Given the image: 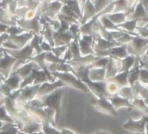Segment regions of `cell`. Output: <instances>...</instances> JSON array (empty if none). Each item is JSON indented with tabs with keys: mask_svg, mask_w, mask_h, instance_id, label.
Wrapping results in <instances>:
<instances>
[{
	"mask_svg": "<svg viewBox=\"0 0 148 134\" xmlns=\"http://www.w3.org/2000/svg\"><path fill=\"white\" fill-rule=\"evenodd\" d=\"M16 61L17 60L15 57L11 56L4 51L3 55L0 59V75L3 77V80L7 79L10 76L14 64Z\"/></svg>",
	"mask_w": 148,
	"mask_h": 134,
	"instance_id": "6",
	"label": "cell"
},
{
	"mask_svg": "<svg viewBox=\"0 0 148 134\" xmlns=\"http://www.w3.org/2000/svg\"><path fill=\"white\" fill-rule=\"evenodd\" d=\"M29 134H44V133H43V132H42V131H41V132H36V133H29Z\"/></svg>",
	"mask_w": 148,
	"mask_h": 134,
	"instance_id": "23",
	"label": "cell"
},
{
	"mask_svg": "<svg viewBox=\"0 0 148 134\" xmlns=\"http://www.w3.org/2000/svg\"><path fill=\"white\" fill-rule=\"evenodd\" d=\"M3 104H4V100H3L0 101V106H2Z\"/></svg>",
	"mask_w": 148,
	"mask_h": 134,
	"instance_id": "25",
	"label": "cell"
},
{
	"mask_svg": "<svg viewBox=\"0 0 148 134\" xmlns=\"http://www.w3.org/2000/svg\"><path fill=\"white\" fill-rule=\"evenodd\" d=\"M132 104H133L134 109H136V110L142 112L143 114H145V115H148V106L142 99L134 98L132 100Z\"/></svg>",
	"mask_w": 148,
	"mask_h": 134,
	"instance_id": "14",
	"label": "cell"
},
{
	"mask_svg": "<svg viewBox=\"0 0 148 134\" xmlns=\"http://www.w3.org/2000/svg\"><path fill=\"white\" fill-rule=\"evenodd\" d=\"M136 134H141V133H136Z\"/></svg>",
	"mask_w": 148,
	"mask_h": 134,
	"instance_id": "26",
	"label": "cell"
},
{
	"mask_svg": "<svg viewBox=\"0 0 148 134\" xmlns=\"http://www.w3.org/2000/svg\"><path fill=\"white\" fill-rule=\"evenodd\" d=\"M40 85H31L25 87L23 88H20V94L16 100L20 105H25L31 100L36 97L38 89H39Z\"/></svg>",
	"mask_w": 148,
	"mask_h": 134,
	"instance_id": "7",
	"label": "cell"
},
{
	"mask_svg": "<svg viewBox=\"0 0 148 134\" xmlns=\"http://www.w3.org/2000/svg\"><path fill=\"white\" fill-rule=\"evenodd\" d=\"M42 131L44 134H61L60 130L56 129V126L48 123L42 124Z\"/></svg>",
	"mask_w": 148,
	"mask_h": 134,
	"instance_id": "18",
	"label": "cell"
},
{
	"mask_svg": "<svg viewBox=\"0 0 148 134\" xmlns=\"http://www.w3.org/2000/svg\"><path fill=\"white\" fill-rule=\"evenodd\" d=\"M22 81L23 79L16 72H14L13 74H10V76L3 81V83L8 87V88L11 92H13V91L20 89Z\"/></svg>",
	"mask_w": 148,
	"mask_h": 134,
	"instance_id": "11",
	"label": "cell"
},
{
	"mask_svg": "<svg viewBox=\"0 0 148 134\" xmlns=\"http://www.w3.org/2000/svg\"><path fill=\"white\" fill-rule=\"evenodd\" d=\"M0 121L5 122L8 124H15L13 119L7 113L6 108L3 104L2 106H0Z\"/></svg>",
	"mask_w": 148,
	"mask_h": 134,
	"instance_id": "17",
	"label": "cell"
},
{
	"mask_svg": "<svg viewBox=\"0 0 148 134\" xmlns=\"http://www.w3.org/2000/svg\"><path fill=\"white\" fill-rule=\"evenodd\" d=\"M107 81L106 90H107V94H108V97L116 95L118 94L120 87L114 82H112V81Z\"/></svg>",
	"mask_w": 148,
	"mask_h": 134,
	"instance_id": "16",
	"label": "cell"
},
{
	"mask_svg": "<svg viewBox=\"0 0 148 134\" xmlns=\"http://www.w3.org/2000/svg\"><path fill=\"white\" fill-rule=\"evenodd\" d=\"M20 131L25 133L27 134L33 133L36 132H41L42 131V124L37 122L35 119H31L27 123L22 126L20 128Z\"/></svg>",
	"mask_w": 148,
	"mask_h": 134,
	"instance_id": "12",
	"label": "cell"
},
{
	"mask_svg": "<svg viewBox=\"0 0 148 134\" xmlns=\"http://www.w3.org/2000/svg\"><path fill=\"white\" fill-rule=\"evenodd\" d=\"M19 127L16 124H12L8 127L0 131V134H18Z\"/></svg>",
	"mask_w": 148,
	"mask_h": 134,
	"instance_id": "19",
	"label": "cell"
},
{
	"mask_svg": "<svg viewBox=\"0 0 148 134\" xmlns=\"http://www.w3.org/2000/svg\"><path fill=\"white\" fill-rule=\"evenodd\" d=\"M23 107L27 110V112L39 123H48L56 126V113L53 109L49 107H32L28 104L23 105Z\"/></svg>",
	"mask_w": 148,
	"mask_h": 134,
	"instance_id": "2",
	"label": "cell"
},
{
	"mask_svg": "<svg viewBox=\"0 0 148 134\" xmlns=\"http://www.w3.org/2000/svg\"><path fill=\"white\" fill-rule=\"evenodd\" d=\"M108 99V100L111 102V104L113 105V107L116 110L119 109V108H121V107H126V108H128V109H133L134 108L131 100H129L127 99H125V98H122V97L119 96L118 94L114 95V96H110Z\"/></svg>",
	"mask_w": 148,
	"mask_h": 134,
	"instance_id": "10",
	"label": "cell"
},
{
	"mask_svg": "<svg viewBox=\"0 0 148 134\" xmlns=\"http://www.w3.org/2000/svg\"><path fill=\"white\" fill-rule=\"evenodd\" d=\"M63 89L62 88L56 89L49 94L36 97L27 104L32 107H49L53 109L56 113V124L59 122L60 116H61V108H62V99L63 95Z\"/></svg>",
	"mask_w": 148,
	"mask_h": 134,
	"instance_id": "1",
	"label": "cell"
},
{
	"mask_svg": "<svg viewBox=\"0 0 148 134\" xmlns=\"http://www.w3.org/2000/svg\"><path fill=\"white\" fill-rule=\"evenodd\" d=\"M88 75H89V79L92 81H104L106 80V68L89 67Z\"/></svg>",
	"mask_w": 148,
	"mask_h": 134,
	"instance_id": "13",
	"label": "cell"
},
{
	"mask_svg": "<svg viewBox=\"0 0 148 134\" xmlns=\"http://www.w3.org/2000/svg\"><path fill=\"white\" fill-rule=\"evenodd\" d=\"M51 75L55 78L61 80L65 84V86L74 88L81 90L84 93L90 92L88 86L84 82H82L75 74H73L71 72H53V73H51Z\"/></svg>",
	"mask_w": 148,
	"mask_h": 134,
	"instance_id": "3",
	"label": "cell"
},
{
	"mask_svg": "<svg viewBox=\"0 0 148 134\" xmlns=\"http://www.w3.org/2000/svg\"><path fill=\"white\" fill-rule=\"evenodd\" d=\"M93 134H112L109 132H106V131H96Z\"/></svg>",
	"mask_w": 148,
	"mask_h": 134,
	"instance_id": "21",
	"label": "cell"
},
{
	"mask_svg": "<svg viewBox=\"0 0 148 134\" xmlns=\"http://www.w3.org/2000/svg\"><path fill=\"white\" fill-rule=\"evenodd\" d=\"M91 105L94 107L95 110L98 112L108 114L113 117H117L118 113L116 109L113 107L111 102L108 100V98H98V97H92L90 100Z\"/></svg>",
	"mask_w": 148,
	"mask_h": 134,
	"instance_id": "4",
	"label": "cell"
},
{
	"mask_svg": "<svg viewBox=\"0 0 148 134\" xmlns=\"http://www.w3.org/2000/svg\"><path fill=\"white\" fill-rule=\"evenodd\" d=\"M147 123L148 115L144 114L140 120H134L132 118L128 119V120L126 123H124L123 128L134 134H145V133H146V125Z\"/></svg>",
	"mask_w": 148,
	"mask_h": 134,
	"instance_id": "5",
	"label": "cell"
},
{
	"mask_svg": "<svg viewBox=\"0 0 148 134\" xmlns=\"http://www.w3.org/2000/svg\"><path fill=\"white\" fill-rule=\"evenodd\" d=\"M4 99H5V96H4L3 94H1V93H0V101H1V100H4Z\"/></svg>",
	"mask_w": 148,
	"mask_h": 134,
	"instance_id": "22",
	"label": "cell"
},
{
	"mask_svg": "<svg viewBox=\"0 0 148 134\" xmlns=\"http://www.w3.org/2000/svg\"><path fill=\"white\" fill-rule=\"evenodd\" d=\"M117 94L119 96H121L122 98H125V99H127V100H129L131 101L134 99V94H133L131 86H126V87L121 88L119 89Z\"/></svg>",
	"mask_w": 148,
	"mask_h": 134,
	"instance_id": "15",
	"label": "cell"
},
{
	"mask_svg": "<svg viewBox=\"0 0 148 134\" xmlns=\"http://www.w3.org/2000/svg\"><path fill=\"white\" fill-rule=\"evenodd\" d=\"M145 134H148V123L146 125V133Z\"/></svg>",
	"mask_w": 148,
	"mask_h": 134,
	"instance_id": "24",
	"label": "cell"
},
{
	"mask_svg": "<svg viewBox=\"0 0 148 134\" xmlns=\"http://www.w3.org/2000/svg\"><path fill=\"white\" fill-rule=\"evenodd\" d=\"M65 87V84L59 79L56 80L55 81H46L44 83H42L39 87L36 97H41V96H44L47 94H51L52 92H54L56 89L60 88H63Z\"/></svg>",
	"mask_w": 148,
	"mask_h": 134,
	"instance_id": "9",
	"label": "cell"
},
{
	"mask_svg": "<svg viewBox=\"0 0 148 134\" xmlns=\"http://www.w3.org/2000/svg\"><path fill=\"white\" fill-rule=\"evenodd\" d=\"M61 134H77L75 133V132H73L72 130H70V129H69V128H62L61 130Z\"/></svg>",
	"mask_w": 148,
	"mask_h": 134,
	"instance_id": "20",
	"label": "cell"
},
{
	"mask_svg": "<svg viewBox=\"0 0 148 134\" xmlns=\"http://www.w3.org/2000/svg\"><path fill=\"white\" fill-rule=\"evenodd\" d=\"M3 51H5L6 53H8L9 55H10L11 56L15 57L16 60H19L21 62H23V64L25 63L26 61H29L31 57H33V53H34V49H32V47L29 45L25 46L24 48H23L22 49H3Z\"/></svg>",
	"mask_w": 148,
	"mask_h": 134,
	"instance_id": "8",
	"label": "cell"
}]
</instances>
